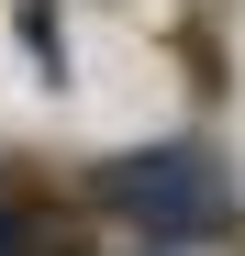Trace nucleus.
<instances>
[{"mask_svg":"<svg viewBox=\"0 0 245 256\" xmlns=\"http://www.w3.org/2000/svg\"><path fill=\"white\" fill-rule=\"evenodd\" d=\"M22 45H34V56L56 67V0H22Z\"/></svg>","mask_w":245,"mask_h":256,"instance_id":"2","label":"nucleus"},{"mask_svg":"<svg viewBox=\"0 0 245 256\" xmlns=\"http://www.w3.org/2000/svg\"><path fill=\"white\" fill-rule=\"evenodd\" d=\"M0 256H34V223H22V212H0Z\"/></svg>","mask_w":245,"mask_h":256,"instance_id":"3","label":"nucleus"},{"mask_svg":"<svg viewBox=\"0 0 245 256\" xmlns=\"http://www.w3.org/2000/svg\"><path fill=\"white\" fill-rule=\"evenodd\" d=\"M90 190H100L134 234H156V245H212V234L234 223V190H223V167L200 156V145H145V156H112Z\"/></svg>","mask_w":245,"mask_h":256,"instance_id":"1","label":"nucleus"}]
</instances>
